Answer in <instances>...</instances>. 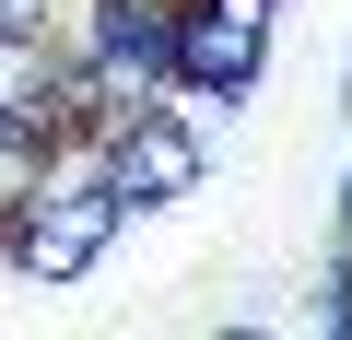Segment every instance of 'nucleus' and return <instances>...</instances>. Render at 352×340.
<instances>
[{
  "instance_id": "2",
  "label": "nucleus",
  "mask_w": 352,
  "mask_h": 340,
  "mask_svg": "<svg viewBox=\"0 0 352 340\" xmlns=\"http://www.w3.org/2000/svg\"><path fill=\"white\" fill-rule=\"evenodd\" d=\"M82 164L106 177V200H118V212H176V200L212 177V141L176 117V106H153V94H141V106H118V117L82 141Z\"/></svg>"
},
{
  "instance_id": "4",
  "label": "nucleus",
  "mask_w": 352,
  "mask_h": 340,
  "mask_svg": "<svg viewBox=\"0 0 352 340\" xmlns=\"http://www.w3.org/2000/svg\"><path fill=\"white\" fill-rule=\"evenodd\" d=\"M71 71L106 94V117L141 106V94H164V82H176V0H82Z\"/></svg>"
},
{
  "instance_id": "6",
  "label": "nucleus",
  "mask_w": 352,
  "mask_h": 340,
  "mask_svg": "<svg viewBox=\"0 0 352 340\" xmlns=\"http://www.w3.org/2000/svg\"><path fill=\"white\" fill-rule=\"evenodd\" d=\"M0 24H47V0H0Z\"/></svg>"
},
{
  "instance_id": "7",
  "label": "nucleus",
  "mask_w": 352,
  "mask_h": 340,
  "mask_svg": "<svg viewBox=\"0 0 352 340\" xmlns=\"http://www.w3.org/2000/svg\"><path fill=\"white\" fill-rule=\"evenodd\" d=\"M340 247H352V177H340Z\"/></svg>"
},
{
  "instance_id": "3",
  "label": "nucleus",
  "mask_w": 352,
  "mask_h": 340,
  "mask_svg": "<svg viewBox=\"0 0 352 340\" xmlns=\"http://www.w3.org/2000/svg\"><path fill=\"white\" fill-rule=\"evenodd\" d=\"M0 129H47L59 152H82L106 129V94L71 71V47L47 24H0Z\"/></svg>"
},
{
  "instance_id": "5",
  "label": "nucleus",
  "mask_w": 352,
  "mask_h": 340,
  "mask_svg": "<svg viewBox=\"0 0 352 340\" xmlns=\"http://www.w3.org/2000/svg\"><path fill=\"white\" fill-rule=\"evenodd\" d=\"M270 12L282 0H176V94L235 106L270 59Z\"/></svg>"
},
{
  "instance_id": "1",
  "label": "nucleus",
  "mask_w": 352,
  "mask_h": 340,
  "mask_svg": "<svg viewBox=\"0 0 352 340\" xmlns=\"http://www.w3.org/2000/svg\"><path fill=\"white\" fill-rule=\"evenodd\" d=\"M118 200H106V177L82 164V177H36L24 200H12V223H0V270H24V282H82L106 247H118Z\"/></svg>"
}]
</instances>
